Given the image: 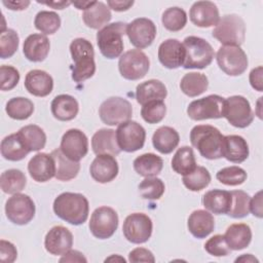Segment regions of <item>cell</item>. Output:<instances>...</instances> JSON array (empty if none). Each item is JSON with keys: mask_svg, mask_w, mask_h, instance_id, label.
<instances>
[{"mask_svg": "<svg viewBox=\"0 0 263 263\" xmlns=\"http://www.w3.org/2000/svg\"><path fill=\"white\" fill-rule=\"evenodd\" d=\"M89 172L91 178L98 183H109L118 175V162L112 155H97L90 164Z\"/></svg>", "mask_w": 263, "mask_h": 263, "instance_id": "20", "label": "cell"}, {"mask_svg": "<svg viewBox=\"0 0 263 263\" xmlns=\"http://www.w3.org/2000/svg\"><path fill=\"white\" fill-rule=\"evenodd\" d=\"M70 52L74 62L72 79L75 82H83L92 77L96 72L92 44L85 38H76L70 44Z\"/></svg>", "mask_w": 263, "mask_h": 263, "instance_id": "3", "label": "cell"}, {"mask_svg": "<svg viewBox=\"0 0 263 263\" xmlns=\"http://www.w3.org/2000/svg\"><path fill=\"white\" fill-rule=\"evenodd\" d=\"M153 224L150 217L144 213L128 215L122 226L124 237L132 243H144L152 234Z\"/></svg>", "mask_w": 263, "mask_h": 263, "instance_id": "14", "label": "cell"}, {"mask_svg": "<svg viewBox=\"0 0 263 263\" xmlns=\"http://www.w3.org/2000/svg\"><path fill=\"white\" fill-rule=\"evenodd\" d=\"M127 24L116 22L103 27L97 33V43L101 53L107 59H115L123 51L122 36L126 34Z\"/></svg>", "mask_w": 263, "mask_h": 263, "instance_id": "4", "label": "cell"}, {"mask_svg": "<svg viewBox=\"0 0 263 263\" xmlns=\"http://www.w3.org/2000/svg\"><path fill=\"white\" fill-rule=\"evenodd\" d=\"M107 261H120V262H125V259L124 258H122V257H120V256H115V255H112L111 257H109V258H107L106 260H105V262H107Z\"/></svg>", "mask_w": 263, "mask_h": 263, "instance_id": "62", "label": "cell"}, {"mask_svg": "<svg viewBox=\"0 0 263 263\" xmlns=\"http://www.w3.org/2000/svg\"><path fill=\"white\" fill-rule=\"evenodd\" d=\"M212 35L224 45L240 46L246 38L245 22L238 14H226L215 26Z\"/></svg>", "mask_w": 263, "mask_h": 263, "instance_id": "6", "label": "cell"}, {"mask_svg": "<svg viewBox=\"0 0 263 263\" xmlns=\"http://www.w3.org/2000/svg\"><path fill=\"white\" fill-rule=\"evenodd\" d=\"M224 238L229 249L232 251H240L247 248L252 240V230L245 223L231 224L224 234Z\"/></svg>", "mask_w": 263, "mask_h": 263, "instance_id": "30", "label": "cell"}, {"mask_svg": "<svg viewBox=\"0 0 263 263\" xmlns=\"http://www.w3.org/2000/svg\"><path fill=\"white\" fill-rule=\"evenodd\" d=\"M118 227V215L110 206H100L93 211L89 221L91 234L99 239L110 238Z\"/></svg>", "mask_w": 263, "mask_h": 263, "instance_id": "12", "label": "cell"}, {"mask_svg": "<svg viewBox=\"0 0 263 263\" xmlns=\"http://www.w3.org/2000/svg\"><path fill=\"white\" fill-rule=\"evenodd\" d=\"M166 113V107L163 101L161 100H155V101H150L142 106L141 109V115L143 119L150 123H158L160 122Z\"/></svg>", "mask_w": 263, "mask_h": 263, "instance_id": "48", "label": "cell"}, {"mask_svg": "<svg viewBox=\"0 0 263 263\" xmlns=\"http://www.w3.org/2000/svg\"><path fill=\"white\" fill-rule=\"evenodd\" d=\"M128 261L133 263L137 262H155L154 255L151 251L145 248H136L128 254Z\"/></svg>", "mask_w": 263, "mask_h": 263, "instance_id": "53", "label": "cell"}, {"mask_svg": "<svg viewBox=\"0 0 263 263\" xmlns=\"http://www.w3.org/2000/svg\"><path fill=\"white\" fill-rule=\"evenodd\" d=\"M115 134L119 148L125 152L140 150L145 144V128L137 121L127 120L120 123L115 130Z\"/></svg>", "mask_w": 263, "mask_h": 263, "instance_id": "13", "label": "cell"}, {"mask_svg": "<svg viewBox=\"0 0 263 263\" xmlns=\"http://www.w3.org/2000/svg\"><path fill=\"white\" fill-rule=\"evenodd\" d=\"M51 113L54 118L61 121H69L76 117L79 111L77 100L70 95L57 96L50 105Z\"/></svg>", "mask_w": 263, "mask_h": 263, "instance_id": "28", "label": "cell"}, {"mask_svg": "<svg viewBox=\"0 0 263 263\" xmlns=\"http://www.w3.org/2000/svg\"><path fill=\"white\" fill-rule=\"evenodd\" d=\"M231 193L226 190L213 189L205 192L202 196L203 206L217 215L228 214L231 206Z\"/></svg>", "mask_w": 263, "mask_h": 263, "instance_id": "29", "label": "cell"}, {"mask_svg": "<svg viewBox=\"0 0 263 263\" xmlns=\"http://www.w3.org/2000/svg\"><path fill=\"white\" fill-rule=\"evenodd\" d=\"M189 232L196 238H204L215 228L213 215L205 210H196L191 213L187 222Z\"/></svg>", "mask_w": 263, "mask_h": 263, "instance_id": "26", "label": "cell"}, {"mask_svg": "<svg viewBox=\"0 0 263 263\" xmlns=\"http://www.w3.org/2000/svg\"><path fill=\"white\" fill-rule=\"evenodd\" d=\"M235 262H258V260L251 254H243L235 259Z\"/></svg>", "mask_w": 263, "mask_h": 263, "instance_id": "61", "label": "cell"}, {"mask_svg": "<svg viewBox=\"0 0 263 263\" xmlns=\"http://www.w3.org/2000/svg\"><path fill=\"white\" fill-rule=\"evenodd\" d=\"M225 99L218 95H210L202 99L192 101L188 108L187 114L192 120L218 119L224 117Z\"/></svg>", "mask_w": 263, "mask_h": 263, "instance_id": "8", "label": "cell"}, {"mask_svg": "<svg viewBox=\"0 0 263 263\" xmlns=\"http://www.w3.org/2000/svg\"><path fill=\"white\" fill-rule=\"evenodd\" d=\"M93 3H95V1H82V2L81 1H76V2H72V4L77 7V9H83V10H86Z\"/></svg>", "mask_w": 263, "mask_h": 263, "instance_id": "60", "label": "cell"}, {"mask_svg": "<svg viewBox=\"0 0 263 263\" xmlns=\"http://www.w3.org/2000/svg\"><path fill=\"white\" fill-rule=\"evenodd\" d=\"M196 167L194 152L191 147L183 146L179 148L172 159V168L179 175H187Z\"/></svg>", "mask_w": 263, "mask_h": 263, "instance_id": "39", "label": "cell"}, {"mask_svg": "<svg viewBox=\"0 0 263 263\" xmlns=\"http://www.w3.org/2000/svg\"><path fill=\"white\" fill-rule=\"evenodd\" d=\"M52 208L59 218L72 225L83 224L87 220L89 212L87 198L74 192L61 193L55 197Z\"/></svg>", "mask_w": 263, "mask_h": 263, "instance_id": "1", "label": "cell"}, {"mask_svg": "<svg viewBox=\"0 0 263 263\" xmlns=\"http://www.w3.org/2000/svg\"><path fill=\"white\" fill-rule=\"evenodd\" d=\"M164 183L156 177L145 178L139 184L140 195L145 199L156 200L159 199L164 193Z\"/></svg>", "mask_w": 263, "mask_h": 263, "instance_id": "46", "label": "cell"}, {"mask_svg": "<svg viewBox=\"0 0 263 263\" xmlns=\"http://www.w3.org/2000/svg\"><path fill=\"white\" fill-rule=\"evenodd\" d=\"M17 257V251L13 243L1 239L0 240V260L3 263H12Z\"/></svg>", "mask_w": 263, "mask_h": 263, "instance_id": "52", "label": "cell"}, {"mask_svg": "<svg viewBox=\"0 0 263 263\" xmlns=\"http://www.w3.org/2000/svg\"><path fill=\"white\" fill-rule=\"evenodd\" d=\"M73 234L72 232L61 225L53 226L46 233L44 238L45 250L54 256H61L72 249Z\"/></svg>", "mask_w": 263, "mask_h": 263, "instance_id": "18", "label": "cell"}, {"mask_svg": "<svg viewBox=\"0 0 263 263\" xmlns=\"http://www.w3.org/2000/svg\"><path fill=\"white\" fill-rule=\"evenodd\" d=\"M163 27L172 32H178L182 30L187 23V14L183 8L170 7L163 11L161 16Z\"/></svg>", "mask_w": 263, "mask_h": 263, "instance_id": "44", "label": "cell"}, {"mask_svg": "<svg viewBox=\"0 0 263 263\" xmlns=\"http://www.w3.org/2000/svg\"><path fill=\"white\" fill-rule=\"evenodd\" d=\"M38 3H41V4H45L47 6H51L52 8L54 9H64L66 8L67 6H69L72 2H69V1H53V2H40L38 1Z\"/></svg>", "mask_w": 263, "mask_h": 263, "instance_id": "59", "label": "cell"}, {"mask_svg": "<svg viewBox=\"0 0 263 263\" xmlns=\"http://www.w3.org/2000/svg\"><path fill=\"white\" fill-rule=\"evenodd\" d=\"M250 212L257 218L263 217L262 210V191H258L252 199H250Z\"/></svg>", "mask_w": 263, "mask_h": 263, "instance_id": "55", "label": "cell"}, {"mask_svg": "<svg viewBox=\"0 0 263 263\" xmlns=\"http://www.w3.org/2000/svg\"><path fill=\"white\" fill-rule=\"evenodd\" d=\"M262 74H263V68L262 66H259L257 68H254L250 72L249 80L251 83V86L258 91L263 90V82H262Z\"/></svg>", "mask_w": 263, "mask_h": 263, "instance_id": "54", "label": "cell"}, {"mask_svg": "<svg viewBox=\"0 0 263 263\" xmlns=\"http://www.w3.org/2000/svg\"><path fill=\"white\" fill-rule=\"evenodd\" d=\"M167 90L165 85L156 79H150L140 83L136 88V99L142 106L150 101L165 99Z\"/></svg>", "mask_w": 263, "mask_h": 263, "instance_id": "32", "label": "cell"}, {"mask_svg": "<svg viewBox=\"0 0 263 263\" xmlns=\"http://www.w3.org/2000/svg\"><path fill=\"white\" fill-rule=\"evenodd\" d=\"M99 115L105 124L119 125L130 119L133 107L132 104L123 98L111 97L101 104Z\"/></svg>", "mask_w": 263, "mask_h": 263, "instance_id": "10", "label": "cell"}, {"mask_svg": "<svg viewBox=\"0 0 263 263\" xmlns=\"http://www.w3.org/2000/svg\"><path fill=\"white\" fill-rule=\"evenodd\" d=\"M60 149L71 160L79 161L88 152L87 137L80 129L71 128L63 135Z\"/></svg>", "mask_w": 263, "mask_h": 263, "instance_id": "17", "label": "cell"}, {"mask_svg": "<svg viewBox=\"0 0 263 263\" xmlns=\"http://www.w3.org/2000/svg\"><path fill=\"white\" fill-rule=\"evenodd\" d=\"M223 157L230 162H243L249 157V146L247 141L237 135L224 136Z\"/></svg>", "mask_w": 263, "mask_h": 263, "instance_id": "27", "label": "cell"}, {"mask_svg": "<svg viewBox=\"0 0 263 263\" xmlns=\"http://www.w3.org/2000/svg\"><path fill=\"white\" fill-rule=\"evenodd\" d=\"M219 68L229 76L241 75L248 68V58L240 46L223 45L216 54Z\"/></svg>", "mask_w": 263, "mask_h": 263, "instance_id": "7", "label": "cell"}, {"mask_svg": "<svg viewBox=\"0 0 263 263\" xmlns=\"http://www.w3.org/2000/svg\"><path fill=\"white\" fill-rule=\"evenodd\" d=\"M25 87L35 97H46L52 91L53 79L43 70H31L25 77Z\"/></svg>", "mask_w": 263, "mask_h": 263, "instance_id": "23", "label": "cell"}, {"mask_svg": "<svg viewBox=\"0 0 263 263\" xmlns=\"http://www.w3.org/2000/svg\"><path fill=\"white\" fill-rule=\"evenodd\" d=\"M163 160L154 153H144L134 160V170L142 177H155L160 174Z\"/></svg>", "mask_w": 263, "mask_h": 263, "instance_id": "35", "label": "cell"}, {"mask_svg": "<svg viewBox=\"0 0 263 263\" xmlns=\"http://www.w3.org/2000/svg\"><path fill=\"white\" fill-rule=\"evenodd\" d=\"M189 17L192 24L200 28L216 26L220 21L219 9L217 5L211 1L194 2L190 8Z\"/></svg>", "mask_w": 263, "mask_h": 263, "instance_id": "19", "label": "cell"}, {"mask_svg": "<svg viewBox=\"0 0 263 263\" xmlns=\"http://www.w3.org/2000/svg\"><path fill=\"white\" fill-rule=\"evenodd\" d=\"M28 171L36 182H47L55 175V163L50 154L37 153L30 159Z\"/></svg>", "mask_w": 263, "mask_h": 263, "instance_id": "22", "label": "cell"}, {"mask_svg": "<svg viewBox=\"0 0 263 263\" xmlns=\"http://www.w3.org/2000/svg\"><path fill=\"white\" fill-rule=\"evenodd\" d=\"M126 35L135 47L146 48L156 37V26L147 17H138L127 24Z\"/></svg>", "mask_w": 263, "mask_h": 263, "instance_id": "16", "label": "cell"}, {"mask_svg": "<svg viewBox=\"0 0 263 263\" xmlns=\"http://www.w3.org/2000/svg\"><path fill=\"white\" fill-rule=\"evenodd\" d=\"M158 60L167 69H177L184 64L185 48L177 39H166L158 47Z\"/></svg>", "mask_w": 263, "mask_h": 263, "instance_id": "21", "label": "cell"}, {"mask_svg": "<svg viewBox=\"0 0 263 263\" xmlns=\"http://www.w3.org/2000/svg\"><path fill=\"white\" fill-rule=\"evenodd\" d=\"M179 133L175 128L165 125L157 128L152 137V144L154 148L162 154L172 153L179 145Z\"/></svg>", "mask_w": 263, "mask_h": 263, "instance_id": "31", "label": "cell"}, {"mask_svg": "<svg viewBox=\"0 0 263 263\" xmlns=\"http://www.w3.org/2000/svg\"><path fill=\"white\" fill-rule=\"evenodd\" d=\"M223 140L224 136L213 125H196L190 132L192 146L206 159L212 160L223 157Z\"/></svg>", "mask_w": 263, "mask_h": 263, "instance_id": "2", "label": "cell"}, {"mask_svg": "<svg viewBox=\"0 0 263 263\" xmlns=\"http://www.w3.org/2000/svg\"><path fill=\"white\" fill-rule=\"evenodd\" d=\"M27 179L25 174L16 168H10L1 174L0 186L4 193H20L26 186Z\"/></svg>", "mask_w": 263, "mask_h": 263, "instance_id": "40", "label": "cell"}, {"mask_svg": "<svg viewBox=\"0 0 263 263\" xmlns=\"http://www.w3.org/2000/svg\"><path fill=\"white\" fill-rule=\"evenodd\" d=\"M3 5L11 10H24L30 5V1H2Z\"/></svg>", "mask_w": 263, "mask_h": 263, "instance_id": "58", "label": "cell"}, {"mask_svg": "<svg viewBox=\"0 0 263 263\" xmlns=\"http://www.w3.org/2000/svg\"><path fill=\"white\" fill-rule=\"evenodd\" d=\"M247 173L243 168L232 165L223 167L216 174L217 180L227 186H237L242 184L247 180Z\"/></svg>", "mask_w": 263, "mask_h": 263, "instance_id": "47", "label": "cell"}, {"mask_svg": "<svg viewBox=\"0 0 263 263\" xmlns=\"http://www.w3.org/2000/svg\"><path fill=\"white\" fill-rule=\"evenodd\" d=\"M55 163L54 177L60 181H70L74 179L80 170L79 161H74L68 158L60 148L54 149L50 153Z\"/></svg>", "mask_w": 263, "mask_h": 263, "instance_id": "33", "label": "cell"}, {"mask_svg": "<svg viewBox=\"0 0 263 263\" xmlns=\"http://www.w3.org/2000/svg\"><path fill=\"white\" fill-rule=\"evenodd\" d=\"M204 250L212 256L215 257H224L229 255L230 249L226 243L224 235L216 234L209 238L204 243Z\"/></svg>", "mask_w": 263, "mask_h": 263, "instance_id": "50", "label": "cell"}, {"mask_svg": "<svg viewBox=\"0 0 263 263\" xmlns=\"http://www.w3.org/2000/svg\"><path fill=\"white\" fill-rule=\"evenodd\" d=\"M209 79L208 77L198 72H190L185 74L180 82L181 90L188 97L194 98L208 89Z\"/></svg>", "mask_w": 263, "mask_h": 263, "instance_id": "37", "label": "cell"}, {"mask_svg": "<svg viewBox=\"0 0 263 263\" xmlns=\"http://www.w3.org/2000/svg\"><path fill=\"white\" fill-rule=\"evenodd\" d=\"M211 174L203 166H196L191 173L183 176V184L191 191H200L211 182Z\"/></svg>", "mask_w": 263, "mask_h": 263, "instance_id": "43", "label": "cell"}, {"mask_svg": "<svg viewBox=\"0 0 263 263\" xmlns=\"http://www.w3.org/2000/svg\"><path fill=\"white\" fill-rule=\"evenodd\" d=\"M224 117L238 128L249 126L254 120V113L250 102L242 96H232L225 99Z\"/></svg>", "mask_w": 263, "mask_h": 263, "instance_id": "11", "label": "cell"}, {"mask_svg": "<svg viewBox=\"0 0 263 263\" xmlns=\"http://www.w3.org/2000/svg\"><path fill=\"white\" fill-rule=\"evenodd\" d=\"M86 258L83 256L82 253L76 250H69L67 253L63 255L60 259V262H86Z\"/></svg>", "mask_w": 263, "mask_h": 263, "instance_id": "56", "label": "cell"}, {"mask_svg": "<svg viewBox=\"0 0 263 263\" xmlns=\"http://www.w3.org/2000/svg\"><path fill=\"white\" fill-rule=\"evenodd\" d=\"M91 148L97 155L108 154L116 156L120 153L114 129L102 128L95 133L91 138Z\"/></svg>", "mask_w": 263, "mask_h": 263, "instance_id": "25", "label": "cell"}, {"mask_svg": "<svg viewBox=\"0 0 263 263\" xmlns=\"http://www.w3.org/2000/svg\"><path fill=\"white\" fill-rule=\"evenodd\" d=\"M1 73V90H11L16 86L20 81L18 71L8 65H2L0 68Z\"/></svg>", "mask_w": 263, "mask_h": 263, "instance_id": "51", "label": "cell"}, {"mask_svg": "<svg viewBox=\"0 0 263 263\" xmlns=\"http://www.w3.org/2000/svg\"><path fill=\"white\" fill-rule=\"evenodd\" d=\"M110 8L101 1H95V3L88 7L82 13V20L84 24L91 29H100L105 27L111 20Z\"/></svg>", "mask_w": 263, "mask_h": 263, "instance_id": "34", "label": "cell"}, {"mask_svg": "<svg viewBox=\"0 0 263 263\" xmlns=\"http://www.w3.org/2000/svg\"><path fill=\"white\" fill-rule=\"evenodd\" d=\"M50 43L48 38L42 34H31L24 41L23 52L25 58L31 62H42L48 55Z\"/></svg>", "mask_w": 263, "mask_h": 263, "instance_id": "24", "label": "cell"}, {"mask_svg": "<svg viewBox=\"0 0 263 263\" xmlns=\"http://www.w3.org/2000/svg\"><path fill=\"white\" fill-rule=\"evenodd\" d=\"M107 5L115 11H125L134 5V1H123V0H109Z\"/></svg>", "mask_w": 263, "mask_h": 263, "instance_id": "57", "label": "cell"}, {"mask_svg": "<svg viewBox=\"0 0 263 263\" xmlns=\"http://www.w3.org/2000/svg\"><path fill=\"white\" fill-rule=\"evenodd\" d=\"M149 58L140 49L125 51L118 61L120 75L127 80H139L149 71Z\"/></svg>", "mask_w": 263, "mask_h": 263, "instance_id": "9", "label": "cell"}, {"mask_svg": "<svg viewBox=\"0 0 263 263\" xmlns=\"http://www.w3.org/2000/svg\"><path fill=\"white\" fill-rule=\"evenodd\" d=\"M18 47V35L13 29H5L0 33V57L11 58Z\"/></svg>", "mask_w": 263, "mask_h": 263, "instance_id": "49", "label": "cell"}, {"mask_svg": "<svg viewBox=\"0 0 263 263\" xmlns=\"http://www.w3.org/2000/svg\"><path fill=\"white\" fill-rule=\"evenodd\" d=\"M34 25L37 30L46 35L54 34L61 27V17L54 11L41 10L34 20Z\"/></svg>", "mask_w": 263, "mask_h": 263, "instance_id": "42", "label": "cell"}, {"mask_svg": "<svg viewBox=\"0 0 263 263\" xmlns=\"http://www.w3.org/2000/svg\"><path fill=\"white\" fill-rule=\"evenodd\" d=\"M21 140L29 151H39L46 144V135L41 127L35 124L23 126L17 132Z\"/></svg>", "mask_w": 263, "mask_h": 263, "instance_id": "38", "label": "cell"}, {"mask_svg": "<svg viewBox=\"0 0 263 263\" xmlns=\"http://www.w3.org/2000/svg\"><path fill=\"white\" fill-rule=\"evenodd\" d=\"M5 111L7 115L16 120L28 119L34 112V104L31 100L24 97L10 99L6 103Z\"/></svg>", "mask_w": 263, "mask_h": 263, "instance_id": "41", "label": "cell"}, {"mask_svg": "<svg viewBox=\"0 0 263 263\" xmlns=\"http://www.w3.org/2000/svg\"><path fill=\"white\" fill-rule=\"evenodd\" d=\"M230 193L232 201L227 215L234 219L247 217L250 212V195L242 190H233L230 191Z\"/></svg>", "mask_w": 263, "mask_h": 263, "instance_id": "45", "label": "cell"}, {"mask_svg": "<svg viewBox=\"0 0 263 263\" xmlns=\"http://www.w3.org/2000/svg\"><path fill=\"white\" fill-rule=\"evenodd\" d=\"M1 154L2 156L10 161H18L24 159L28 153L29 149L25 146L21 140L17 133L11 134L5 137L1 142Z\"/></svg>", "mask_w": 263, "mask_h": 263, "instance_id": "36", "label": "cell"}, {"mask_svg": "<svg viewBox=\"0 0 263 263\" xmlns=\"http://www.w3.org/2000/svg\"><path fill=\"white\" fill-rule=\"evenodd\" d=\"M185 48V69H203L208 67L215 55L212 45L203 38L188 36L183 42Z\"/></svg>", "mask_w": 263, "mask_h": 263, "instance_id": "5", "label": "cell"}, {"mask_svg": "<svg viewBox=\"0 0 263 263\" xmlns=\"http://www.w3.org/2000/svg\"><path fill=\"white\" fill-rule=\"evenodd\" d=\"M7 219L16 225L28 224L35 216V203L29 195L15 193L5 203Z\"/></svg>", "mask_w": 263, "mask_h": 263, "instance_id": "15", "label": "cell"}]
</instances>
